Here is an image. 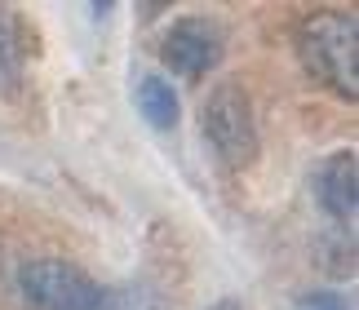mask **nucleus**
<instances>
[{"label":"nucleus","mask_w":359,"mask_h":310,"mask_svg":"<svg viewBox=\"0 0 359 310\" xmlns=\"http://www.w3.org/2000/svg\"><path fill=\"white\" fill-rule=\"evenodd\" d=\"M297 53H302V67L328 84L333 93L341 97H359V22L355 13H337V9H324L315 18L302 22L297 32Z\"/></svg>","instance_id":"obj_1"},{"label":"nucleus","mask_w":359,"mask_h":310,"mask_svg":"<svg viewBox=\"0 0 359 310\" xmlns=\"http://www.w3.org/2000/svg\"><path fill=\"white\" fill-rule=\"evenodd\" d=\"M200 120H204V137L213 142V151L222 155L226 168H244L257 155L253 107H248V93L240 84H217L200 111Z\"/></svg>","instance_id":"obj_3"},{"label":"nucleus","mask_w":359,"mask_h":310,"mask_svg":"<svg viewBox=\"0 0 359 310\" xmlns=\"http://www.w3.org/2000/svg\"><path fill=\"white\" fill-rule=\"evenodd\" d=\"M137 111H142L147 124L160 129V133L177 129V116H182V107H177V89L169 80H160V76H147L142 84H137Z\"/></svg>","instance_id":"obj_7"},{"label":"nucleus","mask_w":359,"mask_h":310,"mask_svg":"<svg viewBox=\"0 0 359 310\" xmlns=\"http://www.w3.org/2000/svg\"><path fill=\"white\" fill-rule=\"evenodd\" d=\"M111 310H164V302L151 288H120L111 292Z\"/></svg>","instance_id":"obj_8"},{"label":"nucleus","mask_w":359,"mask_h":310,"mask_svg":"<svg viewBox=\"0 0 359 310\" xmlns=\"http://www.w3.org/2000/svg\"><path fill=\"white\" fill-rule=\"evenodd\" d=\"M293 310H351V302L333 288H315V292H302Z\"/></svg>","instance_id":"obj_9"},{"label":"nucleus","mask_w":359,"mask_h":310,"mask_svg":"<svg viewBox=\"0 0 359 310\" xmlns=\"http://www.w3.org/2000/svg\"><path fill=\"white\" fill-rule=\"evenodd\" d=\"M160 53H164V62H169L173 72L204 76L209 67H217V58H222V36H217V27L204 22V18H182V22H173L169 36H164Z\"/></svg>","instance_id":"obj_4"},{"label":"nucleus","mask_w":359,"mask_h":310,"mask_svg":"<svg viewBox=\"0 0 359 310\" xmlns=\"http://www.w3.org/2000/svg\"><path fill=\"white\" fill-rule=\"evenodd\" d=\"M18 279L36 310H111V288H102L72 262H27Z\"/></svg>","instance_id":"obj_2"},{"label":"nucleus","mask_w":359,"mask_h":310,"mask_svg":"<svg viewBox=\"0 0 359 310\" xmlns=\"http://www.w3.org/2000/svg\"><path fill=\"white\" fill-rule=\"evenodd\" d=\"M315 187H320V204L328 208V217L355 222V151H337L333 160H324Z\"/></svg>","instance_id":"obj_5"},{"label":"nucleus","mask_w":359,"mask_h":310,"mask_svg":"<svg viewBox=\"0 0 359 310\" xmlns=\"http://www.w3.org/2000/svg\"><path fill=\"white\" fill-rule=\"evenodd\" d=\"M27 80V27L13 9H0V93L18 97Z\"/></svg>","instance_id":"obj_6"},{"label":"nucleus","mask_w":359,"mask_h":310,"mask_svg":"<svg viewBox=\"0 0 359 310\" xmlns=\"http://www.w3.org/2000/svg\"><path fill=\"white\" fill-rule=\"evenodd\" d=\"M209 310H248L244 302H236V297H222V302H213Z\"/></svg>","instance_id":"obj_10"}]
</instances>
